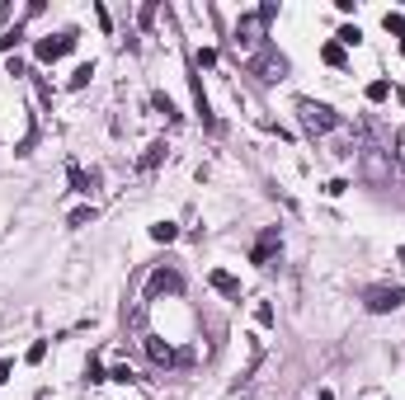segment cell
Returning <instances> with one entry per match:
<instances>
[{
	"instance_id": "ba28073f",
	"label": "cell",
	"mask_w": 405,
	"mask_h": 400,
	"mask_svg": "<svg viewBox=\"0 0 405 400\" xmlns=\"http://www.w3.org/2000/svg\"><path fill=\"white\" fill-rule=\"evenodd\" d=\"M146 353H151V363H161V368H175V348H170V344H161L156 334L146 339Z\"/></svg>"
},
{
	"instance_id": "4fadbf2b",
	"label": "cell",
	"mask_w": 405,
	"mask_h": 400,
	"mask_svg": "<svg viewBox=\"0 0 405 400\" xmlns=\"http://www.w3.org/2000/svg\"><path fill=\"white\" fill-rule=\"evenodd\" d=\"M151 240L170 245V240H179V226H175V221H156V226H151Z\"/></svg>"
},
{
	"instance_id": "d4e9b609",
	"label": "cell",
	"mask_w": 405,
	"mask_h": 400,
	"mask_svg": "<svg viewBox=\"0 0 405 400\" xmlns=\"http://www.w3.org/2000/svg\"><path fill=\"white\" fill-rule=\"evenodd\" d=\"M10 372H14V363H10V358H0V386L10 381Z\"/></svg>"
},
{
	"instance_id": "5bb4252c",
	"label": "cell",
	"mask_w": 405,
	"mask_h": 400,
	"mask_svg": "<svg viewBox=\"0 0 405 400\" xmlns=\"http://www.w3.org/2000/svg\"><path fill=\"white\" fill-rule=\"evenodd\" d=\"M335 43H339V48H353V43H363V28H358V24H344L339 33H335Z\"/></svg>"
},
{
	"instance_id": "8fae6325",
	"label": "cell",
	"mask_w": 405,
	"mask_h": 400,
	"mask_svg": "<svg viewBox=\"0 0 405 400\" xmlns=\"http://www.w3.org/2000/svg\"><path fill=\"white\" fill-rule=\"evenodd\" d=\"M71 184H76V188H81V193H90V188H95V184H99V174H95V170H90V174H85V170H81V165H71Z\"/></svg>"
},
{
	"instance_id": "7402d4cb",
	"label": "cell",
	"mask_w": 405,
	"mask_h": 400,
	"mask_svg": "<svg viewBox=\"0 0 405 400\" xmlns=\"http://www.w3.org/2000/svg\"><path fill=\"white\" fill-rule=\"evenodd\" d=\"M108 381H123V386H128V381H137V372L123 363V368H113V372H108Z\"/></svg>"
},
{
	"instance_id": "8992f818",
	"label": "cell",
	"mask_w": 405,
	"mask_h": 400,
	"mask_svg": "<svg viewBox=\"0 0 405 400\" xmlns=\"http://www.w3.org/2000/svg\"><path fill=\"white\" fill-rule=\"evenodd\" d=\"M278 250H283V236H278V226H264V236L255 240V250H250V264H269L273 254H278Z\"/></svg>"
},
{
	"instance_id": "cb8c5ba5",
	"label": "cell",
	"mask_w": 405,
	"mask_h": 400,
	"mask_svg": "<svg viewBox=\"0 0 405 400\" xmlns=\"http://www.w3.org/2000/svg\"><path fill=\"white\" fill-rule=\"evenodd\" d=\"M255 320H259V325H273V306H269V301H259V311H255Z\"/></svg>"
},
{
	"instance_id": "ffe728a7",
	"label": "cell",
	"mask_w": 405,
	"mask_h": 400,
	"mask_svg": "<svg viewBox=\"0 0 405 400\" xmlns=\"http://www.w3.org/2000/svg\"><path fill=\"white\" fill-rule=\"evenodd\" d=\"M28 363H43L48 358V339H38V344H28V353H24Z\"/></svg>"
},
{
	"instance_id": "7c38bea8",
	"label": "cell",
	"mask_w": 405,
	"mask_h": 400,
	"mask_svg": "<svg viewBox=\"0 0 405 400\" xmlns=\"http://www.w3.org/2000/svg\"><path fill=\"white\" fill-rule=\"evenodd\" d=\"M90 76H95V61H81V66L71 71V80H66V85H71V90H85V85H90Z\"/></svg>"
},
{
	"instance_id": "ac0fdd59",
	"label": "cell",
	"mask_w": 405,
	"mask_h": 400,
	"mask_svg": "<svg viewBox=\"0 0 405 400\" xmlns=\"http://www.w3.org/2000/svg\"><path fill=\"white\" fill-rule=\"evenodd\" d=\"M19 38H24V28H19V24H14V28H5V33H0V48L10 52V48H19Z\"/></svg>"
},
{
	"instance_id": "2e32d148",
	"label": "cell",
	"mask_w": 405,
	"mask_h": 400,
	"mask_svg": "<svg viewBox=\"0 0 405 400\" xmlns=\"http://www.w3.org/2000/svg\"><path fill=\"white\" fill-rule=\"evenodd\" d=\"M382 99H391V80H373L368 85V104H382Z\"/></svg>"
},
{
	"instance_id": "30bf717a",
	"label": "cell",
	"mask_w": 405,
	"mask_h": 400,
	"mask_svg": "<svg viewBox=\"0 0 405 400\" xmlns=\"http://www.w3.org/2000/svg\"><path fill=\"white\" fill-rule=\"evenodd\" d=\"M321 61H325V66H335V71H339V66H344L349 57H344V48H339V43H325V48H321Z\"/></svg>"
},
{
	"instance_id": "7a4b0ae2",
	"label": "cell",
	"mask_w": 405,
	"mask_h": 400,
	"mask_svg": "<svg viewBox=\"0 0 405 400\" xmlns=\"http://www.w3.org/2000/svg\"><path fill=\"white\" fill-rule=\"evenodd\" d=\"M297 113H302V128L311 137H325V132H335V128H344V118L330 104H316V99H297Z\"/></svg>"
},
{
	"instance_id": "d6986e66",
	"label": "cell",
	"mask_w": 405,
	"mask_h": 400,
	"mask_svg": "<svg viewBox=\"0 0 405 400\" xmlns=\"http://www.w3.org/2000/svg\"><path fill=\"white\" fill-rule=\"evenodd\" d=\"M95 217H99V212H95V208H76V212L66 217V221H71V226H90Z\"/></svg>"
},
{
	"instance_id": "9c48e42d",
	"label": "cell",
	"mask_w": 405,
	"mask_h": 400,
	"mask_svg": "<svg viewBox=\"0 0 405 400\" xmlns=\"http://www.w3.org/2000/svg\"><path fill=\"white\" fill-rule=\"evenodd\" d=\"M382 24H386V33H396V43H401V52H405V14H382Z\"/></svg>"
},
{
	"instance_id": "83f0119b",
	"label": "cell",
	"mask_w": 405,
	"mask_h": 400,
	"mask_svg": "<svg viewBox=\"0 0 405 400\" xmlns=\"http://www.w3.org/2000/svg\"><path fill=\"white\" fill-rule=\"evenodd\" d=\"M316 400H335V396H330V391H321V396H316Z\"/></svg>"
},
{
	"instance_id": "52a82bcc",
	"label": "cell",
	"mask_w": 405,
	"mask_h": 400,
	"mask_svg": "<svg viewBox=\"0 0 405 400\" xmlns=\"http://www.w3.org/2000/svg\"><path fill=\"white\" fill-rule=\"evenodd\" d=\"M208 283H213V288L226 297V301H241V278H236V273H226V268H213V273H208Z\"/></svg>"
},
{
	"instance_id": "9a60e30c",
	"label": "cell",
	"mask_w": 405,
	"mask_h": 400,
	"mask_svg": "<svg viewBox=\"0 0 405 400\" xmlns=\"http://www.w3.org/2000/svg\"><path fill=\"white\" fill-rule=\"evenodd\" d=\"M161 160H165V141H151V146H146V156H141V170H156Z\"/></svg>"
},
{
	"instance_id": "44dd1931",
	"label": "cell",
	"mask_w": 405,
	"mask_h": 400,
	"mask_svg": "<svg viewBox=\"0 0 405 400\" xmlns=\"http://www.w3.org/2000/svg\"><path fill=\"white\" fill-rule=\"evenodd\" d=\"M85 381H90V386H95V381H108V377H104V368H99V363H95V358H90V363H85Z\"/></svg>"
},
{
	"instance_id": "5b68a950",
	"label": "cell",
	"mask_w": 405,
	"mask_h": 400,
	"mask_svg": "<svg viewBox=\"0 0 405 400\" xmlns=\"http://www.w3.org/2000/svg\"><path fill=\"white\" fill-rule=\"evenodd\" d=\"M175 297V292H184V273H179V268H156V273H151V278H146V301H156V297Z\"/></svg>"
},
{
	"instance_id": "6da1fadb",
	"label": "cell",
	"mask_w": 405,
	"mask_h": 400,
	"mask_svg": "<svg viewBox=\"0 0 405 400\" xmlns=\"http://www.w3.org/2000/svg\"><path fill=\"white\" fill-rule=\"evenodd\" d=\"M245 71H250V76L259 80V85H278V80L288 76V57L278 52L273 43H264L259 52H255L250 61H245Z\"/></svg>"
},
{
	"instance_id": "3957f363",
	"label": "cell",
	"mask_w": 405,
	"mask_h": 400,
	"mask_svg": "<svg viewBox=\"0 0 405 400\" xmlns=\"http://www.w3.org/2000/svg\"><path fill=\"white\" fill-rule=\"evenodd\" d=\"M76 28H61V33H48V38H38V48H33V57L43 61V66H52V61H61V57L76 48Z\"/></svg>"
},
{
	"instance_id": "603a6c76",
	"label": "cell",
	"mask_w": 405,
	"mask_h": 400,
	"mask_svg": "<svg viewBox=\"0 0 405 400\" xmlns=\"http://www.w3.org/2000/svg\"><path fill=\"white\" fill-rule=\"evenodd\" d=\"M193 61H198V66H217V52H213V48H198Z\"/></svg>"
},
{
	"instance_id": "4316f807",
	"label": "cell",
	"mask_w": 405,
	"mask_h": 400,
	"mask_svg": "<svg viewBox=\"0 0 405 400\" xmlns=\"http://www.w3.org/2000/svg\"><path fill=\"white\" fill-rule=\"evenodd\" d=\"M396 99H401V104H405V85H396Z\"/></svg>"
},
{
	"instance_id": "277c9868",
	"label": "cell",
	"mask_w": 405,
	"mask_h": 400,
	"mask_svg": "<svg viewBox=\"0 0 405 400\" xmlns=\"http://www.w3.org/2000/svg\"><path fill=\"white\" fill-rule=\"evenodd\" d=\"M363 306H368L373 316L401 311V306H405V288H368V292H363Z\"/></svg>"
},
{
	"instance_id": "e0dca14e",
	"label": "cell",
	"mask_w": 405,
	"mask_h": 400,
	"mask_svg": "<svg viewBox=\"0 0 405 400\" xmlns=\"http://www.w3.org/2000/svg\"><path fill=\"white\" fill-rule=\"evenodd\" d=\"M151 104L161 108V113H165V118H170V123H179V108H175V99H170V94H156Z\"/></svg>"
},
{
	"instance_id": "484cf974",
	"label": "cell",
	"mask_w": 405,
	"mask_h": 400,
	"mask_svg": "<svg viewBox=\"0 0 405 400\" xmlns=\"http://www.w3.org/2000/svg\"><path fill=\"white\" fill-rule=\"evenodd\" d=\"M396 160H401V165H405V128H401V132H396Z\"/></svg>"
}]
</instances>
